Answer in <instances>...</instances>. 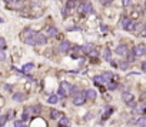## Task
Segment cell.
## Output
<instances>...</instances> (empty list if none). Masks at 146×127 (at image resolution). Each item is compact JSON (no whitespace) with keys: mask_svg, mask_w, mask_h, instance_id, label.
Masks as SVG:
<instances>
[{"mask_svg":"<svg viewBox=\"0 0 146 127\" xmlns=\"http://www.w3.org/2000/svg\"><path fill=\"white\" fill-rule=\"evenodd\" d=\"M35 34L36 33L33 32L32 29H26L23 32V34H22V37H23V40L26 41L27 44H30V46H33L35 44Z\"/></svg>","mask_w":146,"mask_h":127,"instance_id":"cell-1","label":"cell"},{"mask_svg":"<svg viewBox=\"0 0 146 127\" xmlns=\"http://www.w3.org/2000/svg\"><path fill=\"white\" fill-rule=\"evenodd\" d=\"M122 27L126 29L127 32H135L136 22H135V20H132V19H129V17H123V20H122Z\"/></svg>","mask_w":146,"mask_h":127,"instance_id":"cell-2","label":"cell"},{"mask_svg":"<svg viewBox=\"0 0 146 127\" xmlns=\"http://www.w3.org/2000/svg\"><path fill=\"white\" fill-rule=\"evenodd\" d=\"M85 101H86V97H85V93L79 92L77 94H75V96H73V104H75V106H82Z\"/></svg>","mask_w":146,"mask_h":127,"instance_id":"cell-3","label":"cell"},{"mask_svg":"<svg viewBox=\"0 0 146 127\" xmlns=\"http://www.w3.org/2000/svg\"><path fill=\"white\" fill-rule=\"evenodd\" d=\"M46 41H47L46 34H43V33H36L35 34V44L42 46V44H46Z\"/></svg>","mask_w":146,"mask_h":127,"instance_id":"cell-4","label":"cell"},{"mask_svg":"<svg viewBox=\"0 0 146 127\" xmlns=\"http://www.w3.org/2000/svg\"><path fill=\"white\" fill-rule=\"evenodd\" d=\"M70 89H72V86L69 83H66V81H62L60 83V90H59V94L60 96H66V94H69L70 93Z\"/></svg>","mask_w":146,"mask_h":127,"instance_id":"cell-5","label":"cell"},{"mask_svg":"<svg viewBox=\"0 0 146 127\" xmlns=\"http://www.w3.org/2000/svg\"><path fill=\"white\" fill-rule=\"evenodd\" d=\"M122 100L126 103L127 106H133L135 104V101H133V94L129 92H125L123 94H122Z\"/></svg>","mask_w":146,"mask_h":127,"instance_id":"cell-6","label":"cell"},{"mask_svg":"<svg viewBox=\"0 0 146 127\" xmlns=\"http://www.w3.org/2000/svg\"><path fill=\"white\" fill-rule=\"evenodd\" d=\"M133 51H135L136 57H141V56H143V54H146V46H143V44L135 46L133 47Z\"/></svg>","mask_w":146,"mask_h":127,"instance_id":"cell-7","label":"cell"},{"mask_svg":"<svg viewBox=\"0 0 146 127\" xmlns=\"http://www.w3.org/2000/svg\"><path fill=\"white\" fill-rule=\"evenodd\" d=\"M93 6L90 2H86L85 4H82V13H86V14H92L93 13Z\"/></svg>","mask_w":146,"mask_h":127,"instance_id":"cell-8","label":"cell"},{"mask_svg":"<svg viewBox=\"0 0 146 127\" xmlns=\"http://www.w3.org/2000/svg\"><path fill=\"white\" fill-rule=\"evenodd\" d=\"M97 96L96 90L95 89H87L86 92H85V97H86V100H95Z\"/></svg>","mask_w":146,"mask_h":127,"instance_id":"cell-9","label":"cell"},{"mask_svg":"<svg viewBox=\"0 0 146 127\" xmlns=\"http://www.w3.org/2000/svg\"><path fill=\"white\" fill-rule=\"evenodd\" d=\"M116 54H119V56H125V54H127L129 53V50H127V47H126V44H119V46L116 47Z\"/></svg>","mask_w":146,"mask_h":127,"instance_id":"cell-10","label":"cell"},{"mask_svg":"<svg viewBox=\"0 0 146 127\" xmlns=\"http://www.w3.org/2000/svg\"><path fill=\"white\" fill-rule=\"evenodd\" d=\"M69 49H70V43H69V41H62V43L59 44V50L60 53H68L69 51Z\"/></svg>","mask_w":146,"mask_h":127,"instance_id":"cell-11","label":"cell"},{"mask_svg":"<svg viewBox=\"0 0 146 127\" xmlns=\"http://www.w3.org/2000/svg\"><path fill=\"white\" fill-rule=\"evenodd\" d=\"M46 36H49V37H54V36H57V29L53 26L47 27L46 29Z\"/></svg>","mask_w":146,"mask_h":127,"instance_id":"cell-12","label":"cell"},{"mask_svg":"<svg viewBox=\"0 0 146 127\" xmlns=\"http://www.w3.org/2000/svg\"><path fill=\"white\" fill-rule=\"evenodd\" d=\"M93 81H95L96 84H106L109 80H108L105 76H96L95 78H93Z\"/></svg>","mask_w":146,"mask_h":127,"instance_id":"cell-13","label":"cell"},{"mask_svg":"<svg viewBox=\"0 0 146 127\" xmlns=\"http://www.w3.org/2000/svg\"><path fill=\"white\" fill-rule=\"evenodd\" d=\"M12 99L14 101H23V100H26V94H23V93H14Z\"/></svg>","mask_w":146,"mask_h":127,"instance_id":"cell-14","label":"cell"},{"mask_svg":"<svg viewBox=\"0 0 146 127\" xmlns=\"http://www.w3.org/2000/svg\"><path fill=\"white\" fill-rule=\"evenodd\" d=\"M33 69H35V64L33 63H26V64L22 67V71L23 73H29V71H32Z\"/></svg>","mask_w":146,"mask_h":127,"instance_id":"cell-15","label":"cell"},{"mask_svg":"<svg viewBox=\"0 0 146 127\" xmlns=\"http://www.w3.org/2000/svg\"><path fill=\"white\" fill-rule=\"evenodd\" d=\"M103 59L108 60V62H110V60H112V51H110V49L106 47V49L103 50Z\"/></svg>","mask_w":146,"mask_h":127,"instance_id":"cell-16","label":"cell"},{"mask_svg":"<svg viewBox=\"0 0 146 127\" xmlns=\"http://www.w3.org/2000/svg\"><path fill=\"white\" fill-rule=\"evenodd\" d=\"M60 100V96H56V94H53V96H50V97L47 99V103L49 104H56L57 101Z\"/></svg>","mask_w":146,"mask_h":127,"instance_id":"cell-17","label":"cell"},{"mask_svg":"<svg viewBox=\"0 0 146 127\" xmlns=\"http://www.w3.org/2000/svg\"><path fill=\"white\" fill-rule=\"evenodd\" d=\"M92 50H93V46H92V44H85V46H82V51H83V53H86V54H89Z\"/></svg>","mask_w":146,"mask_h":127,"instance_id":"cell-18","label":"cell"},{"mask_svg":"<svg viewBox=\"0 0 146 127\" xmlns=\"http://www.w3.org/2000/svg\"><path fill=\"white\" fill-rule=\"evenodd\" d=\"M52 119H54V120H57V119H60L62 117V113H60L59 110H52Z\"/></svg>","mask_w":146,"mask_h":127,"instance_id":"cell-19","label":"cell"},{"mask_svg":"<svg viewBox=\"0 0 146 127\" xmlns=\"http://www.w3.org/2000/svg\"><path fill=\"white\" fill-rule=\"evenodd\" d=\"M138 126L139 127H146V116H142L138 119Z\"/></svg>","mask_w":146,"mask_h":127,"instance_id":"cell-20","label":"cell"},{"mask_svg":"<svg viewBox=\"0 0 146 127\" xmlns=\"http://www.w3.org/2000/svg\"><path fill=\"white\" fill-rule=\"evenodd\" d=\"M108 89L109 90H116L117 89V83H113V81H108Z\"/></svg>","mask_w":146,"mask_h":127,"instance_id":"cell-21","label":"cell"},{"mask_svg":"<svg viewBox=\"0 0 146 127\" xmlns=\"http://www.w3.org/2000/svg\"><path fill=\"white\" fill-rule=\"evenodd\" d=\"M69 119L68 117H60V126H69Z\"/></svg>","mask_w":146,"mask_h":127,"instance_id":"cell-22","label":"cell"},{"mask_svg":"<svg viewBox=\"0 0 146 127\" xmlns=\"http://www.w3.org/2000/svg\"><path fill=\"white\" fill-rule=\"evenodd\" d=\"M73 6H75V0H69V2L66 3V9H68V10H72Z\"/></svg>","mask_w":146,"mask_h":127,"instance_id":"cell-23","label":"cell"},{"mask_svg":"<svg viewBox=\"0 0 146 127\" xmlns=\"http://www.w3.org/2000/svg\"><path fill=\"white\" fill-rule=\"evenodd\" d=\"M6 122H7V116H4V114H3L2 117H0V127H3L6 124Z\"/></svg>","mask_w":146,"mask_h":127,"instance_id":"cell-24","label":"cell"},{"mask_svg":"<svg viewBox=\"0 0 146 127\" xmlns=\"http://www.w3.org/2000/svg\"><path fill=\"white\" fill-rule=\"evenodd\" d=\"M14 127H24L23 120H16V122H14Z\"/></svg>","mask_w":146,"mask_h":127,"instance_id":"cell-25","label":"cell"},{"mask_svg":"<svg viewBox=\"0 0 146 127\" xmlns=\"http://www.w3.org/2000/svg\"><path fill=\"white\" fill-rule=\"evenodd\" d=\"M103 76H105L109 81H110V80H112V77H113V74H112L110 71H105V73H103Z\"/></svg>","mask_w":146,"mask_h":127,"instance_id":"cell-26","label":"cell"},{"mask_svg":"<svg viewBox=\"0 0 146 127\" xmlns=\"http://www.w3.org/2000/svg\"><path fill=\"white\" fill-rule=\"evenodd\" d=\"M119 67L122 69V70H127V67H129V66H127V62H122L119 64Z\"/></svg>","mask_w":146,"mask_h":127,"instance_id":"cell-27","label":"cell"},{"mask_svg":"<svg viewBox=\"0 0 146 127\" xmlns=\"http://www.w3.org/2000/svg\"><path fill=\"white\" fill-rule=\"evenodd\" d=\"M6 47V40L3 37H0V49H4Z\"/></svg>","mask_w":146,"mask_h":127,"instance_id":"cell-28","label":"cell"},{"mask_svg":"<svg viewBox=\"0 0 146 127\" xmlns=\"http://www.w3.org/2000/svg\"><path fill=\"white\" fill-rule=\"evenodd\" d=\"M3 60H6V54L3 50H0V62H3Z\"/></svg>","mask_w":146,"mask_h":127,"instance_id":"cell-29","label":"cell"},{"mask_svg":"<svg viewBox=\"0 0 146 127\" xmlns=\"http://www.w3.org/2000/svg\"><path fill=\"white\" fill-rule=\"evenodd\" d=\"M27 119H29V114H27L26 111H23V114H22V120H23V122H26Z\"/></svg>","mask_w":146,"mask_h":127,"instance_id":"cell-30","label":"cell"},{"mask_svg":"<svg viewBox=\"0 0 146 127\" xmlns=\"http://www.w3.org/2000/svg\"><path fill=\"white\" fill-rule=\"evenodd\" d=\"M141 34H142V36H145V37H146V25H145L143 27H142V32H141Z\"/></svg>","mask_w":146,"mask_h":127,"instance_id":"cell-31","label":"cell"},{"mask_svg":"<svg viewBox=\"0 0 146 127\" xmlns=\"http://www.w3.org/2000/svg\"><path fill=\"white\" fill-rule=\"evenodd\" d=\"M4 87H6V90H7V92H12V89H13V87H12L10 84H6Z\"/></svg>","mask_w":146,"mask_h":127,"instance_id":"cell-32","label":"cell"},{"mask_svg":"<svg viewBox=\"0 0 146 127\" xmlns=\"http://www.w3.org/2000/svg\"><path fill=\"white\" fill-rule=\"evenodd\" d=\"M100 2H102V4H109L112 0H100Z\"/></svg>","mask_w":146,"mask_h":127,"instance_id":"cell-33","label":"cell"},{"mask_svg":"<svg viewBox=\"0 0 146 127\" xmlns=\"http://www.w3.org/2000/svg\"><path fill=\"white\" fill-rule=\"evenodd\" d=\"M142 70H143L145 73H146V62H143V63H142Z\"/></svg>","mask_w":146,"mask_h":127,"instance_id":"cell-34","label":"cell"},{"mask_svg":"<svg viewBox=\"0 0 146 127\" xmlns=\"http://www.w3.org/2000/svg\"><path fill=\"white\" fill-rule=\"evenodd\" d=\"M100 29H102V32H103V33H105V32H106V30H108V27H106V26H103V25H102V26H100Z\"/></svg>","mask_w":146,"mask_h":127,"instance_id":"cell-35","label":"cell"},{"mask_svg":"<svg viewBox=\"0 0 146 127\" xmlns=\"http://www.w3.org/2000/svg\"><path fill=\"white\" fill-rule=\"evenodd\" d=\"M123 4H125V6L130 4V0H123Z\"/></svg>","mask_w":146,"mask_h":127,"instance_id":"cell-36","label":"cell"},{"mask_svg":"<svg viewBox=\"0 0 146 127\" xmlns=\"http://www.w3.org/2000/svg\"><path fill=\"white\" fill-rule=\"evenodd\" d=\"M0 23H4V19H3V17H0Z\"/></svg>","mask_w":146,"mask_h":127,"instance_id":"cell-37","label":"cell"},{"mask_svg":"<svg viewBox=\"0 0 146 127\" xmlns=\"http://www.w3.org/2000/svg\"><path fill=\"white\" fill-rule=\"evenodd\" d=\"M60 127H69V126H60Z\"/></svg>","mask_w":146,"mask_h":127,"instance_id":"cell-38","label":"cell"},{"mask_svg":"<svg viewBox=\"0 0 146 127\" xmlns=\"http://www.w3.org/2000/svg\"><path fill=\"white\" fill-rule=\"evenodd\" d=\"M145 9H146V3H145Z\"/></svg>","mask_w":146,"mask_h":127,"instance_id":"cell-39","label":"cell"},{"mask_svg":"<svg viewBox=\"0 0 146 127\" xmlns=\"http://www.w3.org/2000/svg\"><path fill=\"white\" fill-rule=\"evenodd\" d=\"M6 2H10V0H6Z\"/></svg>","mask_w":146,"mask_h":127,"instance_id":"cell-40","label":"cell"}]
</instances>
